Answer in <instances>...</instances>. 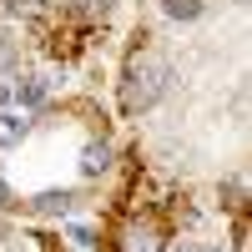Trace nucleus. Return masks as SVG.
Returning a JSON list of instances; mask_svg holds the SVG:
<instances>
[{"instance_id":"obj_1","label":"nucleus","mask_w":252,"mask_h":252,"mask_svg":"<svg viewBox=\"0 0 252 252\" xmlns=\"http://www.w3.org/2000/svg\"><path fill=\"white\" fill-rule=\"evenodd\" d=\"M161 86H166V66H161V61H152V56L131 61V71H126V91H121L126 111H146L161 96Z\"/></svg>"},{"instance_id":"obj_2","label":"nucleus","mask_w":252,"mask_h":252,"mask_svg":"<svg viewBox=\"0 0 252 252\" xmlns=\"http://www.w3.org/2000/svg\"><path fill=\"white\" fill-rule=\"evenodd\" d=\"M161 10L172 20H197L202 15V0H161Z\"/></svg>"},{"instance_id":"obj_3","label":"nucleus","mask_w":252,"mask_h":252,"mask_svg":"<svg viewBox=\"0 0 252 252\" xmlns=\"http://www.w3.org/2000/svg\"><path fill=\"white\" fill-rule=\"evenodd\" d=\"M20 131H26V121H15V116H0V146L20 141Z\"/></svg>"},{"instance_id":"obj_4","label":"nucleus","mask_w":252,"mask_h":252,"mask_svg":"<svg viewBox=\"0 0 252 252\" xmlns=\"http://www.w3.org/2000/svg\"><path fill=\"white\" fill-rule=\"evenodd\" d=\"M20 101H26V106H40V101H46V86H40L35 76H26V86H20Z\"/></svg>"},{"instance_id":"obj_5","label":"nucleus","mask_w":252,"mask_h":252,"mask_svg":"<svg viewBox=\"0 0 252 252\" xmlns=\"http://www.w3.org/2000/svg\"><path fill=\"white\" fill-rule=\"evenodd\" d=\"M81 166H86V172H101V166H106V146H86V161Z\"/></svg>"},{"instance_id":"obj_6","label":"nucleus","mask_w":252,"mask_h":252,"mask_svg":"<svg viewBox=\"0 0 252 252\" xmlns=\"http://www.w3.org/2000/svg\"><path fill=\"white\" fill-rule=\"evenodd\" d=\"M10 66H15V40L0 35V71H10Z\"/></svg>"},{"instance_id":"obj_7","label":"nucleus","mask_w":252,"mask_h":252,"mask_svg":"<svg viewBox=\"0 0 252 252\" xmlns=\"http://www.w3.org/2000/svg\"><path fill=\"white\" fill-rule=\"evenodd\" d=\"M66 202H71V197H66V192H61V197H56V192H51V197H40V212H66Z\"/></svg>"},{"instance_id":"obj_8","label":"nucleus","mask_w":252,"mask_h":252,"mask_svg":"<svg viewBox=\"0 0 252 252\" xmlns=\"http://www.w3.org/2000/svg\"><path fill=\"white\" fill-rule=\"evenodd\" d=\"M81 5H86V10H101V15H106V5H111V0H81Z\"/></svg>"},{"instance_id":"obj_9","label":"nucleus","mask_w":252,"mask_h":252,"mask_svg":"<svg viewBox=\"0 0 252 252\" xmlns=\"http://www.w3.org/2000/svg\"><path fill=\"white\" fill-rule=\"evenodd\" d=\"M5 202H10V187H5V182H0V207H5Z\"/></svg>"}]
</instances>
